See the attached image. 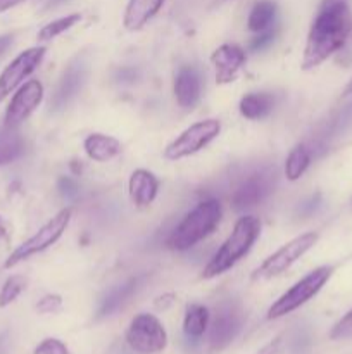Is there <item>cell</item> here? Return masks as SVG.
Wrapping results in <instances>:
<instances>
[{"instance_id":"6da1fadb","label":"cell","mask_w":352,"mask_h":354,"mask_svg":"<svg viewBox=\"0 0 352 354\" xmlns=\"http://www.w3.org/2000/svg\"><path fill=\"white\" fill-rule=\"evenodd\" d=\"M352 30L349 0H323L307 35L302 68L313 69L340 50Z\"/></svg>"},{"instance_id":"7a4b0ae2","label":"cell","mask_w":352,"mask_h":354,"mask_svg":"<svg viewBox=\"0 0 352 354\" xmlns=\"http://www.w3.org/2000/svg\"><path fill=\"white\" fill-rule=\"evenodd\" d=\"M261 234V221L255 216H244L235 223L230 237L224 241V244L217 249L202 272V279L209 280L221 273L228 272L231 266L237 265L245 254L252 249L254 242L257 241Z\"/></svg>"},{"instance_id":"3957f363","label":"cell","mask_w":352,"mask_h":354,"mask_svg":"<svg viewBox=\"0 0 352 354\" xmlns=\"http://www.w3.org/2000/svg\"><path fill=\"white\" fill-rule=\"evenodd\" d=\"M221 216H223V209L217 201H202L173 230L168 239V248L173 251H188L190 248L199 244L216 230Z\"/></svg>"},{"instance_id":"277c9868","label":"cell","mask_w":352,"mask_h":354,"mask_svg":"<svg viewBox=\"0 0 352 354\" xmlns=\"http://www.w3.org/2000/svg\"><path fill=\"white\" fill-rule=\"evenodd\" d=\"M331 273H333V268H331V266H320V268L307 273L304 279H300L299 282L293 283L283 296H280L278 299L269 306L268 315H266L268 320L282 318L285 317V315L292 313V311L299 310L300 306H304L307 301L313 299V297L323 289L324 283L330 280Z\"/></svg>"},{"instance_id":"5b68a950","label":"cell","mask_w":352,"mask_h":354,"mask_svg":"<svg viewBox=\"0 0 352 354\" xmlns=\"http://www.w3.org/2000/svg\"><path fill=\"white\" fill-rule=\"evenodd\" d=\"M71 216H72V211L69 209V207L59 211V213L55 214L48 223H45L37 234L31 235L28 241H24L23 244L17 245V248L10 252L9 258L3 261V268L6 270L14 268V266H17L19 263L30 259L31 256L38 254V252L45 251V249H48L50 245H54L55 242L62 237L66 228H68L69 221H71Z\"/></svg>"},{"instance_id":"8992f818","label":"cell","mask_w":352,"mask_h":354,"mask_svg":"<svg viewBox=\"0 0 352 354\" xmlns=\"http://www.w3.org/2000/svg\"><path fill=\"white\" fill-rule=\"evenodd\" d=\"M316 242V232H307V234H302L299 235V237L292 239V241L286 242L285 245H282L278 251L273 252L271 256H268V258L254 270L251 279L254 280V282H257V280H269L282 275V273H285L297 259L302 258Z\"/></svg>"},{"instance_id":"52a82bcc","label":"cell","mask_w":352,"mask_h":354,"mask_svg":"<svg viewBox=\"0 0 352 354\" xmlns=\"http://www.w3.org/2000/svg\"><path fill=\"white\" fill-rule=\"evenodd\" d=\"M219 131L221 121L216 118L199 121L182 131L171 144H168V147L164 149V158L169 161H178V159L197 154L206 145H209L219 135Z\"/></svg>"},{"instance_id":"ba28073f","label":"cell","mask_w":352,"mask_h":354,"mask_svg":"<svg viewBox=\"0 0 352 354\" xmlns=\"http://www.w3.org/2000/svg\"><path fill=\"white\" fill-rule=\"evenodd\" d=\"M126 342L140 354H157L168 346V334L154 315L140 313L128 327Z\"/></svg>"},{"instance_id":"9c48e42d","label":"cell","mask_w":352,"mask_h":354,"mask_svg":"<svg viewBox=\"0 0 352 354\" xmlns=\"http://www.w3.org/2000/svg\"><path fill=\"white\" fill-rule=\"evenodd\" d=\"M45 52V47L26 48L14 61H10L9 66H6V69L0 73V102H3V99L14 90L19 88L28 76L33 75L35 69L43 61Z\"/></svg>"},{"instance_id":"30bf717a","label":"cell","mask_w":352,"mask_h":354,"mask_svg":"<svg viewBox=\"0 0 352 354\" xmlns=\"http://www.w3.org/2000/svg\"><path fill=\"white\" fill-rule=\"evenodd\" d=\"M244 324V313L242 308L235 301H224L216 308L213 322L209 328V346L214 351H221L226 348L237 334L240 332Z\"/></svg>"},{"instance_id":"8fae6325","label":"cell","mask_w":352,"mask_h":354,"mask_svg":"<svg viewBox=\"0 0 352 354\" xmlns=\"http://www.w3.org/2000/svg\"><path fill=\"white\" fill-rule=\"evenodd\" d=\"M273 187H275V171L259 169L251 173L235 189L231 196V206L235 207V211H245L257 206L273 192Z\"/></svg>"},{"instance_id":"7c38bea8","label":"cell","mask_w":352,"mask_h":354,"mask_svg":"<svg viewBox=\"0 0 352 354\" xmlns=\"http://www.w3.org/2000/svg\"><path fill=\"white\" fill-rule=\"evenodd\" d=\"M41 100H43V85L38 80H28L16 90L10 99L6 116H3V124L19 127L24 120H28L35 113Z\"/></svg>"},{"instance_id":"4fadbf2b","label":"cell","mask_w":352,"mask_h":354,"mask_svg":"<svg viewBox=\"0 0 352 354\" xmlns=\"http://www.w3.org/2000/svg\"><path fill=\"white\" fill-rule=\"evenodd\" d=\"M86 78V66L81 59H76V61L69 62L68 68L64 69L61 76V82H59L57 88H55L54 97L50 100V106L54 111H61L78 95V92L81 90L83 83Z\"/></svg>"},{"instance_id":"5bb4252c","label":"cell","mask_w":352,"mask_h":354,"mask_svg":"<svg viewBox=\"0 0 352 354\" xmlns=\"http://www.w3.org/2000/svg\"><path fill=\"white\" fill-rule=\"evenodd\" d=\"M211 62L216 68V82L219 85L231 83L245 62V52L238 45L224 44L211 55Z\"/></svg>"},{"instance_id":"9a60e30c","label":"cell","mask_w":352,"mask_h":354,"mask_svg":"<svg viewBox=\"0 0 352 354\" xmlns=\"http://www.w3.org/2000/svg\"><path fill=\"white\" fill-rule=\"evenodd\" d=\"M202 83L200 76L192 66H182L175 76V97L176 102L185 109H192L200 100Z\"/></svg>"},{"instance_id":"2e32d148","label":"cell","mask_w":352,"mask_h":354,"mask_svg":"<svg viewBox=\"0 0 352 354\" xmlns=\"http://www.w3.org/2000/svg\"><path fill=\"white\" fill-rule=\"evenodd\" d=\"M159 190V180L155 178L154 173L147 171V169H135L128 182V192H130L131 203L137 207L144 209V207L150 206L154 199L157 197Z\"/></svg>"},{"instance_id":"e0dca14e","label":"cell","mask_w":352,"mask_h":354,"mask_svg":"<svg viewBox=\"0 0 352 354\" xmlns=\"http://www.w3.org/2000/svg\"><path fill=\"white\" fill-rule=\"evenodd\" d=\"M164 0H130L124 10L123 24L126 30L138 31L161 10Z\"/></svg>"},{"instance_id":"ac0fdd59","label":"cell","mask_w":352,"mask_h":354,"mask_svg":"<svg viewBox=\"0 0 352 354\" xmlns=\"http://www.w3.org/2000/svg\"><path fill=\"white\" fill-rule=\"evenodd\" d=\"M83 149H85L86 156L97 162H106L109 159H114L116 156L121 154V145L119 140H116L110 135L104 133H92L85 138L83 142Z\"/></svg>"},{"instance_id":"d6986e66","label":"cell","mask_w":352,"mask_h":354,"mask_svg":"<svg viewBox=\"0 0 352 354\" xmlns=\"http://www.w3.org/2000/svg\"><path fill=\"white\" fill-rule=\"evenodd\" d=\"M24 152V140L17 127H0V166H6L21 158Z\"/></svg>"},{"instance_id":"ffe728a7","label":"cell","mask_w":352,"mask_h":354,"mask_svg":"<svg viewBox=\"0 0 352 354\" xmlns=\"http://www.w3.org/2000/svg\"><path fill=\"white\" fill-rule=\"evenodd\" d=\"M275 97L268 92H252L242 97L240 100V114L247 120H262L268 116L275 107Z\"/></svg>"},{"instance_id":"44dd1931","label":"cell","mask_w":352,"mask_h":354,"mask_svg":"<svg viewBox=\"0 0 352 354\" xmlns=\"http://www.w3.org/2000/svg\"><path fill=\"white\" fill-rule=\"evenodd\" d=\"M209 310L202 304H190L185 311L183 332L188 339H200L209 327Z\"/></svg>"},{"instance_id":"7402d4cb","label":"cell","mask_w":352,"mask_h":354,"mask_svg":"<svg viewBox=\"0 0 352 354\" xmlns=\"http://www.w3.org/2000/svg\"><path fill=\"white\" fill-rule=\"evenodd\" d=\"M137 286H138V280L130 279L128 282H124L123 286H117L116 289L110 290V292L104 297L102 304H100L99 318L109 317V315H113L114 311L119 310V308L123 306L131 296H133V292L137 290Z\"/></svg>"},{"instance_id":"603a6c76","label":"cell","mask_w":352,"mask_h":354,"mask_svg":"<svg viewBox=\"0 0 352 354\" xmlns=\"http://www.w3.org/2000/svg\"><path fill=\"white\" fill-rule=\"evenodd\" d=\"M276 17V3L269 2V0H261V2L254 3L251 14H248V30L261 33V31L268 30L275 24Z\"/></svg>"},{"instance_id":"cb8c5ba5","label":"cell","mask_w":352,"mask_h":354,"mask_svg":"<svg viewBox=\"0 0 352 354\" xmlns=\"http://www.w3.org/2000/svg\"><path fill=\"white\" fill-rule=\"evenodd\" d=\"M311 165V151L306 144H299L290 151L285 161V176L290 182H295L306 173Z\"/></svg>"},{"instance_id":"d4e9b609","label":"cell","mask_w":352,"mask_h":354,"mask_svg":"<svg viewBox=\"0 0 352 354\" xmlns=\"http://www.w3.org/2000/svg\"><path fill=\"white\" fill-rule=\"evenodd\" d=\"M79 19H81V16H79V14H69V16H66V17H59V19L45 24V26L38 31V40L40 41L54 40L55 37H59V35H62L64 31H68L69 28L75 26Z\"/></svg>"},{"instance_id":"484cf974","label":"cell","mask_w":352,"mask_h":354,"mask_svg":"<svg viewBox=\"0 0 352 354\" xmlns=\"http://www.w3.org/2000/svg\"><path fill=\"white\" fill-rule=\"evenodd\" d=\"M28 279L23 275H12L3 282L2 289H0V308H7L12 304L21 294L26 290Z\"/></svg>"},{"instance_id":"4316f807","label":"cell","mask_w":352,"mask_h":354,"mask_svg":"<svg viewBox=\"0 0 352 354\" xmlns=\"http://www.w3.org/2000/svg\"><path fill=\"white\" fill-rule=\"evenodd\" d=\"M330 339L333 341H344V339H352V310L345 315L342 320L337 322L330 332Z\"/></svg>"},{"instance_id":"83f0119b","label":"cell","mask_w":352,"mask_h":354,"mask_svg":"<svg viewBox=\"0 0 352 354\" xmlns=\"http://www.w3.org/2000/svg\"><path fill=\"white\" fill-rule=\"evenodd\" d=\"M37 311L40 315H54L59 313L62 308V297L57 294H47L37 303Z\"/></svg>"},{"instance_id":"f1b7e54d","label":"cell","mask_w":352,"mask_h":354,"mask_svg":"<svg viewBox=\"0 0 352 354\" xmlns=\"http://www.w3.org/2000/svg\"><path fill=\"white\" fill-rule=\"evenodd\" d=\"M33 354H69V349L68 346L62 341H59V339L48 337L43 339V341L35 348Z\"/></svg>"},{"instance_id":"f546056e","label":"cell","mask_w":352,"mask_h":354,"mask_svg":"<svg viewBox=\"0 0 352 354\" xmlns=\"http://www.w3.org/2000/svg\"><path fill=\"white\" fill-rule=\"evenodd\" d=\"M276 33H278V30H276L275 26H271V28H268V30L261 31V33H259L257 37H255L254 40L251 41V48H252V50H262V48H268L269 45L275 41Z\"/></svg>"},{"instance_id":"4dcf8cb0","label":"cell","mask_w":352,"mask_h":354,"mask_svg":"<svg viewBox=\"0 0 352 354\" xmlns=\"http://www.w3.org/2000/svg\"><path fill=\"white\" fill-rule=\"evenodd\" d=\"M57 189L64 199H76V196H78L79 192V187L78 183H76V180L69 178V176H61V178H59Z\"/></svg>"},{"instance_id":"1f68e13d","label":"cell","mask_w":352,"mask_h":354,"mask_svg":"<svg viewBox=\"0 0 352 354\" xmlns=\"http://www.w3.org/2000/svg\"><path fill=\"white\" fill-rule=\"evenodd\" d=\"M280 348H282V337H276L275 341L268 342L257 354H278Z\"/></svg>"},{"instance_id":"d6a6232c","label":"cell","mask_w":352,"mask_h":354,"mask_svg":"<svg viewBox=\"0 0 352 354\" xmlns=\"http://www.w3.org/2000/svg\"><path fill=\"white\" fill-rule=\"evenodd\" d=\"M173 301H175V296H173V294H164V296L157 297L154 304H155V308H157V310H166V308L171 306Z\"/></svg>"},{"instance_id":"836d02e7","label":"cell","mask_w":352,"mask_h":354,"mask_svg":"<svg viewBox=\"0 0 352 354\" xmlns=\"http://www.w3.org/2000/svg\"><path fill=\"white\" fill-rule=\"evenodd\" d=\"M12 40H14L12 35H0V57H2V55L7 52V48L12 45Z\"/></svg>"},{"instance_id":"e575fe53","label":"cell","mask_w":352,"mask_h":354,"mask_svg":"<svg viewBox=\"0 0 352 354\" xmlns=\"http://www.w3.org/2000/svg\"><path fill=\"white\" fill-rule=\"evenodd\" d=\"M26 2V0H0V14L6 12V10L12 9V7L19 6V3Z\"/></svg>"},{"instance_id":"d590c367","label":"cell","mask_w":352,"mask_h":354,"mask_svg":"<svg viewBox=\"0 0 352 354\" xmlns=\"http://www.w3.org/2000/svg\"><path fill=\"white\" fill-rule=\"evenodd\" d=\"M3 237H6V225H3L2 218H0V241H2Z\"/></svg>"},{"instance_id":"8d00e7d4","label":"cell","mask_w":352,"mask_h":354,"mask_svg":"<svg viewBox=\"0 0 352 354\" xmlns=\"http://www.w3.org/2000/svg\"><path fill=\"white\" fill-rule=\"evenodd\" d=\"M351 93H352V80L347 83V86H345L344 90V95H351Z\"/></svg>"},{"instance_id":"74e56055","label":"cell","mask_w":352,"mask_h":354,"mask_svg":"<svg viewBox=\"0 0 352 354\" xmlns=\"http://www.w3.org/2000/svg\"><path fill=\"white\" fill-rule=\"evenodd\" d=\"M61 2H64V0H48L47 6L48 7H54V6H57V3H61Z\"/></svg>"}]
</instances>
